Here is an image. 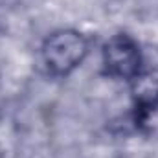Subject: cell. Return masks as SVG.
<instances>
[{"label":"cell","instance_id":"4","mask_svg":"<svg viewBox=\"0 0 158 158\" xmlns=\"http://www.w3.org/2000/svg\"><path fill=\"white\" fill-rule=\"evenodd\" d=\"M134 123L140 132L147 136H158V103L147 107H136Z\"/></svg>","mask_w":158,"mask_h":158},{"label":"cell","instance_id":"1","mask_svg":"<svg viewBox=\"0 0 158 158\" xmlns=\"http://www.w3.org/2000/svg\"><path fill=\"white\" fill-rule=\"evenodd\" d=\"M40 53L48 74L66 77L88 55V39L76 30H59L44 40Z\"/></svg>","mask_w":158,"mask_h":158},{"label":"cell","instance_id":"2","mask_svg":"<svg viewBox=\"0 0 158 158\" xmlns=\"http://www.w3.org/2000/svg\"><path fill=\"white\" fill-rule=\"evenodd\" d=\"M103 66L116 79H134L142 72V52L131 35L118 33L103 44Z\"/></svg>","mask_w":158,"mask_h":158},{"label":"cell","instance_id":"3","mask_svg":"<svg viewBox=\"0 0 158 158\" xmlns=\"http://www.w3.org/2000/svg\"><path fill=\"white\" fill-rule=\"evenodd\" d=\"M131 90L136 107L158 103V70L140 72L134 79H131Z\"/></svg>","mask_w":158,"mask_h":158}]
</instances>
